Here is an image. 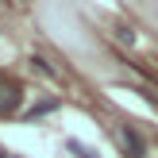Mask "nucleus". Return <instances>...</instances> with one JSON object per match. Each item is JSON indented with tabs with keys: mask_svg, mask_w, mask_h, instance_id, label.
<instances>
[{
	"mask_svg": "<svg viewBox=\"0 0 158 158\" xmlns=\"http://www.w3.org/2000/svg\"><path fill=\"white\" fill-rule=\"evenodd\" d=\"M120 139H123V147H127L131 158H143L147 154V143H143V135H139L135 127H120Z\"/></svg>",
	"mask_w": 158,
	"mask_h": 158,
	"instance_id": "nucleus-1",
	"label": "nucleus"
},
{
	"mask_svg": "<svg viewBox=\"0 0 158 158\" xmlns=\"http://www.w3.org/2000/svg\"><path fill=\"white\" fill-rule=\"evenodd\" d=\"M19 100H23V93L15 89V85H4V89H0V112H12V108H19Z\"/></svg>",
	"mask_w": 158,
	"mask_h": 158,
	"instance_id": "nucleus-2",
	"label": "nucleus"
},
{
	"mask_svg": "<svg viewBox=\"0 0 158 158\" xmlns=\"http://www.w3.org/2000/svg\"><path fill=\"white\" fill-rule=\"evenodd\" d=\"M54 108H58L54 100H39L35 108H27V116H46V112H54Z\"/></svg>",
	"mask_w": 158,
	"mask_h": 158,
	"instance_id": "nucleus-3",
	"label": "nucleus"
},
{
	"mask_svg": "<svg viewBox=\"0 0 158 158\" xmlns=\"http://www.w3.org/2000/svg\"><path fill=\"white\" fill-rule=\"evenodd\" d=\"M69 151H73L77 158H97V151H93V147H81L77 139H69Z\"/></svg>",
	"mask_w": 158,
	"mask_h": 158,
	"instance_id": "nucleus-4",
	"label": "nucleus"
},
{
	"mask_svg": "<svg viewBox=\"0 0 158 158\" xmlns=\"http://www.w3.org/2000/svg\"><path fill=\"white\" fill-rule=\"evenodd\" d=\"M116 39H120L123 46H131V43H135V35H131V27H116Z\"/></svg>",
	"mask_w": 158,
	"mask_h": 158,
	"instance_id": "nucleus-5",
	"label": "nucleus"
},
{
	"mask_svg": "<svg viewBox=\"0 0 158 158\" xmlns=\"http://www.w3.org/2000/svg\"><path fill=\"white\" fill-rule=\"evenodd\" d=\"M0 158H4V151H0Z\"/></svg>",
	"mask_w": 158,
	"mask_h": 158,
	"instance_id": "nucleus-6",
	"label": "nucleus"
}]
</instances>
